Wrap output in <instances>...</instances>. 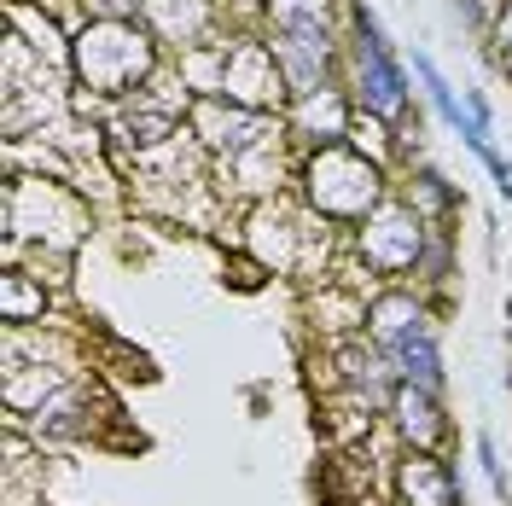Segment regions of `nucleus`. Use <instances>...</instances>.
<instances>
[{
    "label": "nucleus",
    "instance_id": "1",
    "mask_svg": "<svg viewBox=\"0 0 512 506\" xmlns=\"http://www.w3.org/2000/svg\"><path fill=\"white\" fill-rule=\"evenodd\" d=\"M373 198H379L373 163L350 158V152H326V158H315V204L326 210V216H367Z\"/></svg>",
    "mask_w": 512,
    "mask_h": 506
},
{
    "label": "nucleus",
    "instance_id": "2",
    "mask_svg": "<svg viewBox=\"0 0 512 506\" xmlns=\"http://www.w3.org/2000/svg\"><path fill=\"white\" fill-rule=\"evenodd\" d=\"M355 24H361V99H367L373 117H396V111H402V70L390 64L384 35L367 12H361Z\"/></svg>",
    "mask_w": 512,
    "mask_h": 506
},
{
    "label": "nucleus",
    "instance_id": "3",
    "mask_svg": "<svg viewBox=\"0 0 512 506\" xmlns=\"http://www.w3.org/2000/svg\"><path fill=\"white\" fill-rule=\"evenodd\" d=\"M82 70L94 76L99 88H128L146 70V47H140V35H128V30H99L94 41H82Z\"/></svg>",
    "mask_w": 512,
    "mask_h": 506
},
{
    "label": "nucleus",
    "instance_id": "4",
    "mask_svg": "<svg viewBox=\"0 0 512 506\" xmlns=\"http://www.w3.org/2000/svg\"><path fill=\"white\" fill-rule=\"evenodd\" d=\"M367 262L373 268H384V274H396V268H408L414 262V251H419V227H414V216L408 210H384L379 222L367 227Z\"/></svg>",
    "mask_w": 512,
    "mask_h": 506
},
{
    "label": "nucleus",
    "instance_id": "5",
    "mask_svg": "<svg viewBox=\"0 0 512 506\" xmlns=\"http://www.w3.org/2000/svg\"><path fill=\"white\" fill-rule=\"evenodd\" d=\"M402 495H408L414 506H454V477H448L443 460L414 454V460L402 466Z\"/></svg>",
    "mask_w": 512,
    "mask_h": 506
},
{
    "label": "nucleus",
    "instance_id": "6",
    "mask_svg": "<svg viewBox=\"0 0 512 506\" xmlns=\"http://www.w3.org/2000/svg\"><path fill=\"white\" fill-rule=\"evenodd\" d=\"M396 419H402V431H408L414 443H431V437L443 431V419L431 408V390H419V384H408V390L396 396Z\"/></svg>",
    "mask_w": 512,
    "mask_h": 506
},
{
    "label": "nucleus",
    "instance_id": "7",
    "mask_svg": "<svg viewBox=\"0 0 512 506\" xmlns=\"http://www.w3.org/2000/svg\"><path fill=\"white\" fill-rule=\"evenodd\" d=\"M0 309H6V320H41V309H47V297L35 291L24 274H6V291H0Z\"/></svg>",
    "mask_w": 512,
    "mask_h": 506
}]
</instances>
